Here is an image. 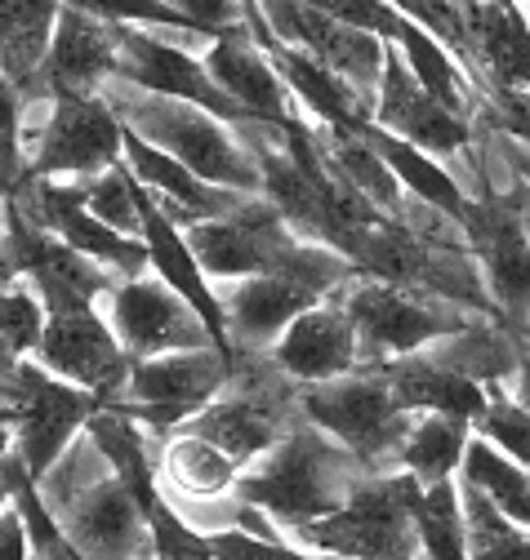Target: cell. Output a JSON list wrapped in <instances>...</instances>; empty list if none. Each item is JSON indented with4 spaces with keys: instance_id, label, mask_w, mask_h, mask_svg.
<instances>
[{
    "instance_id": "6da1fadb",
    "label": "cell",
    "mask_w": 530,
    "mask_h": 560,
    "mask_svg": "<svg viewBox=\"0 0 530 560\" xmlns=\"http://www.w3.org/2000/svg\"><path fill=\"white\" fill-rule=\"evenodd\" d=\"M370 476L375 471H366L344 445H335L330 436H321L316 428H308L299 418L273 454H263L258 463H250L237 476L232 494L241 503L258 508L286 534V529L325 521L339 508H348L353 494Z\"/></svg>"
},
{
    "instance_id": "7a4b0ae2",
    "label": "cell",
    "mask_w": 530,
    "mask_h": 560,
    "mask_svg": "<svg viewBox=\"0 0 530 560\" xmlns=\"http://www.w3.org/2000/svg\"><path fill=\"white\" fill-rule=\"evenodd\" d=\"M36 489L81 560H148V516L90 436L62 454Z\"/></svg>"
},
{
    "instance_id": "3957f363",
    "label": "cell",
    "mask_w": 530,
    "mask_h": 560,
    "mask_svg": "<svg viewBox=\"0 0 530 560\" xmlns=\"http://www.w3.org/2000/svg\"><path fill=\"white\" fill-rule=\"evenodd\" d=\"M103 98L116 112L120 129L143 138L148 148L165 152L170 161H178L201 183H210L219 191H232V196H258L263 191V178H258V165H254L250 148L241 143V133L232 125H223L219 116L192 107V103H170V98L139 94V90H129L120 81H107Z\"/></svg>"
},
{
    "instance_id": "277c9868",
    "label": "cell",
    "mask_w": 530,
    "mask_h": 560,
    "mask_svg": "<svg viewBox=\"0 0 530 560\" xmlns=\"http://www.w3.org/2000/svg\"><path fill=\"white\" fill-rule=\"evenodd\" d=\"M330 303H339L357 329V370H383L392 361L415 357L424 347L446 342L486 320L469 307L441 303L419 290L379 285V280H366V276H353Z\"/></svg>"
},
{
    "instance_id": "5b68a950",
    "label": "cell",
    "mask_w": 530,
    "mask_h": 560,
    "mask_svg": "<svg viewBox=\"0 0 530 560\" xmlns=\"http://www.w3.org/2000/svg\"><path fill=\"white\" fill-rule=\"evenodd\" d=\"M424 485L406 471L370 476L348 508L335 516L286 529L281 538L303 556H339V560H415V503Z\"/></svg>"
},
{
    "instance_id": "8992f818",
    "label": "cell",
    "mask_w": 530,
    "mask_h": 560,
    "mask_svg": "<svg viewBox=\"0 0 530 560\" xmlns=\"http://www.w3.org/2000/svg\"><path fill=\"white\" fill-rule=\"evenodd\" d=\"M299 413H303L308 428H316L321 436L344 445L375 476L396 471L402 445L419 418L392 396V387L379 378V370H357V374L335 378V383L303 387Z\"/></svg>"
},
{
    "instance_id": "52a82bcc",
    "label": "cell",
    "mask_w": 530,
    "mask_h": 560,
    "mask_svg": "<svg viewBox=\"0 0 530 560\" xmlns=\"http://www.w3.org/2000/svg\"><path fill=\"white\" fill-rule=\"evenodd\" d=\"M120 120L103 94L94 98H23V156L32 178L85 183L120 165Z\"/></svg>"
},
{
    "instance_id": "ba28073f",
    "label": "cell",
    "mask_w": 530,
    "mask_h": 560,
    "mask_svg": "<svg viewBox=\"0 0 530 560\" xmlns=\"http://www.w3.org/2000/svg\"><path fill=\"white\" fill-rule=\"evenodd\" d=\"M232 378V357L223 347H196V352H170L157 361L129 365L120 396L112 400L139 428L170 436L192 413H201L210 400L223 396Z\"/></svg>"
},
{
    "instance_id": "9c48e42d",
    "label": "cell",
    "mask_w": 530,
    "mask_h": 560,
    "mask_svg": "<svg viewBox=\"0 0 530 560\" xmlns=\"http://www.w3.org/2000/svg\"><path fill=\"white\" fill-rule=\"evenodd\" d=\"M99 312H103L112 338L120 342V352L129 357V365L157 361V357H170V352H196V347H223L206 329V320L196 316L174 290H165L157 276L120 280V285L99 303Z\"/></svg>"
},
{
    "instance_id": "30bf717a",
    "label": "cell",
    "mask_w": 530,
    "mask_h": 560,
    "mask_svg": "<svg viewBox=\"0 0 530 560\" xmlns=\"http://www.w3.org/2000/svg\"><path fill=\"white\" fill-rule=\"evenodd\" d=\"M459 228L482 271V290L491 299L495 320L521 347H530V241L517 214L491 196V200H473Z\"/></svg>"
},
{
    "instance_id": "8fae6325",
    "label": "cell",
    "mask_w": 530,
    "mask_h": 560,
    "mask_svg": "<svg viewBox=\"0 0 530 560\" xmlns=\"http://www.w3.org/2000/svg\"><path fill=\"white\" fill-rule=\"evenodd\" d=\"M258 14H263V23H268L273 40L290 45V49H303L312 62H321L330 77L344 81L375 112V94H379V81H383V58H388L383 40L335 23L321 5L277 0V5H258Z\"/></svg>"
},
{
    "instance_id": "7c38bea8",
    "label": "cell",
    "mask_w": 530,
    "mask_h": 560,
    "mask_svg": "<svg viewBox=\"0 0 530 560\" xmlns=\"http://www.w3.org/2000/svg\"><path fill=\"white\" fill-rule=\"evenodd\" d=\"M187 249L201 267V276L210 285H228V280H250V276H273L281 254L299 241L277 209L250 196L237 214L215 219V223H196L183 232Z\"/></svg>"
},
{
    "instance_id": "4fadbf2b",
    "label": "cell",
    "mask_w": 530,
    "mask_h": 560,
    "mask_svg": "<svg viewBox=\"0 0 530 560\" xmlns=\"http://www.w3.org/2000/svg\"><path fill=\"white\" fill-rule=\"evenodd\" d=\"M32 361L49 378L90 392L99 405H112L129 378V357L120 352V342L112 338L99 307L45 316V334L36 342Z\"/></svg>"
},
{
    "instance_id": "5bb4252c",
    "label": "cell",
    "mask_w": 530,
    "mask_h": 560,
    "mask_svg": "<svg viewBox=\"0 0 530 560\" xmlns=\"http://www.w3.org/2000/svg\"><path fill=\"white\" fill-rule=\"evenodd\" d=\"M370 125L383 129L388 138H402V143H411L415 152L441 161L450 174L473 152V125L450 116L446 107H437L415 85V77L406 72L402 54H396L392 45H388V58H383V81H379V94H375Z\"/></svg>"
},
{
    "instance_id": "9a60e30c",
    "label": "cell",
    "mask_w": 530,
    "mask_h": 560,
    "mask_svg": "<svg viewBox=\"0 0 530 560\" xmlns=\"http://www.w3.org/2000/svg\"><path fill=\"white\" fill-rule=\"evenodd\" d=\"M99 400L81 387H68V383H58L49 378L36 361L27 370V387H23V400H19V418H14V454L23 458V467L41 480L62 454H68L85 428H90V418H94Z\"/></svg>"
},
{
    "instance_id": "2e32d148",
    "label": "cell",
    "mask_w": 530,
    "mask_h": 560,
    "mask_svg": "<svg viewBox=\"0 0 530 560\" xmlns=\"http://www.w3.org/2000/svg\"><path fill=\"white\" fill-rule=\"evenodd\" d=\"M116 77V32L90 5H58V23L32 94L45 98H94ZM27 98V94H23Z\"/></svg>"
},
{
    "instance_id": "e0dca14e",
    "label": "cell",
    "mask_w": 530,
    "mask_h": 560,
    "mask_svg": "<svg viewBox=\"0 0 530 560\" xmlns=\"http://www.w3.org/2000/svg\"><path fill=\"white\" fill-rule=\"evenodd\" d=\"M201 67L206 77L215 81V90L254 125H273V129H286L290 120H299L303 112L295 107L286 81L277 77V67L268 62L250 36H245V23L215 36L201 54Z\"/></svg>"
},
{
    "instance_id": "ac0fdd59",
    "label": "cell",
    "mask_w": 530,
    "mask_h": 560,
    "mask_svg": "<svg viewBox=\"0 0 530 560\" xmlns=\"http://www.w3.org/2000/svg\"><path fill=\"white\" fill-rule=\"evenodd\" d=\"M120 165L129 170V178H135L152 205L161 209V214L174 223V228H196V223H215V219H228L237 214V209L250 200V196H232V191H219L210 183H201L196 174H187L178 161H170L165 152L148 148L143 138H135L125 129L120 138Z\"/></svg>"
},
{
    "instance_id": "d6986e66",
    "label": "cell",
    "mask_w": 530,
    "mask_h": 560,
    "mask_svg": "<svg viewBox=\"0 0 530 560\" xmlns=\"http://www.w3.org/2000/svg\"><path fill=\"white\" fill-rule=\"evenodd\" d=\"M215 303L223 316L228 352H245V357H268L277 347V338L308 307H316L308 294H299L295 285H286L277 276H250V280L215 285Z\"/></svg>"
},
{
    "instance_id": "ffe728a7",
    "label": "cell",
    "mask_w": 530,
    "mask_h": 560,
    "mask_svg": "<svg viewBox=\"0 0 530 560\" xmlns=\"http://www.w3.org/2000/svg\"><path fill=\"white\" fill-rule=\"evenodd\" d=\"M268 361L299 387L348 378L357 374V329L339 303H316L277 338Z\"/></svg>"
},
{
    "instance_id": "44dd1931",
    "label": "cell",
    "mask_w": 530,
    "mask_h": 560,
    "mask_svg": "<svg viewBox=\"0 0 530 560\" xmlns=\"http://www.w3.org/2000/svg\"><path fill=\"white\" fill-rule=\"evenodd\" d=\"M379 378L392 387V396L402 400L411 413H446L459 418V423H477V413L486 409V387L463 378L441 352L437 342L424 347L415 357H402L379 370Z\"/></svg>"
},
{
    "instance_id": "7402d4cb",
    "label": "cell",
    "mask_w": 530,
    "mask_h": 560,
    "mask_svg": "<svg viewBox=\"0 0 530 560\" xmlns=\"http://www.w3.org/2000/svg\"><path fill=\"white\" fill-rule=\"evenodd\" d=\"M139 241H143V249H148V276H157L165 290H174L196 316L206 320V329L223 342V316H219V303H215V285L201 276V267H196L183 228H174V223L161 214L143 187H139ZM223 347H228V342H223Z\"/></svg>"
},
{
    "instance_id": "603a6c76",
    "label": "cell",
    "mask_w": 530,
    "mask_h": 560,
    "mask_svg": "<svg viewBox=\"0 0 530 560\" xmlns=\"http://www.w3.org/2000/svg\"><path fill=\"white\" fill-rule=\"evenodd\" d=\"M241 467L219 454L215 445L170 432L161 445V463H157V485L165 499H187V503H219L237 489Z\"/></svg>"
},
{
    "instance_id": "cb8c5ba5",
    "label": "cell",
    "mask_w": 530,
    "mask_h": 560,
    "mask_svg": "<svg viewBox=\"0 0 530 560\" xmlns=\"http://www.w3.org/2000/svg\"><path fill=\"white\" fill-rule=\"evenodd\" d=\"M392 49L402 54L406 72L415 77V85H419L437 107H446L450 116L469 120V125L477 120V112H482L477 85L463 77V67H459L433 36H424L411 19H402V23H396V36H392Z\"/></svg>"
},
{
    "instance_id": "d4e9b609",
    "label": "cell",
    "mask_w": 530,
    "mask_h": 560,
    "mask_svg": "<svg viewBox=\"0 0 530 560\" xmlns=\"http://www.w3.org/2000/svg\"><path fill=\"white\" fill-rule=\"evenodd\" d=\"M58 23V5L49 0H0V81L19 94H32L41 62Z\"/></svg>"
},
{
    "instance_id": "484cf974",
    "label": "cell",
    "mask_w": 530,
    "mask_h": 560,
    "mask_svg": "<svg viewBox=\"0 0 530 560\" xmlns=\"http://www.w3.org/2000/svg\"><path fill=\"white\" fill-rule=\"evenodd\" d=\"M469 441H473V428L469 423L446 418V413H419L411 436H406V445H402V458H396V471L415 476L424 489L446 485V480L459 476Z\"/></svg>"
},
{
    "instance_id": "4316f807",
    "label": "cell",
    "mask_w": 530,
    "mask_h": 560,
    "mask_svg": "<svg viewBox=\"0 0 530 560\" xmlns=\"http://www.w3.org/2000/svg\"><path fill=\"white\" fill-rule=\"evenodd\" d=\"M459 485L477 489V494L504 516L512 521L517 529H530V471L512 458H504L495 445L486 441H469V450H463V467L454 476Z\"/></svg>"
},
{
    "instance_id": "83f0119b",
    "label": "cell",
    "mask_w": 530,
    "mask_h": 560,
    "mask_svg": "<svg viewBox=\"0 0 530 560\" xmlns=\"http://www.w3.org/2000/svg\"><path fill=\"white\" fill-rule=\"evenodd\" d=\"M459 512H463V547H469V560H530V529H517L512 521H504L477 489L459 485Z\"/></svg>"
},
{
    "instance_id": "f1b7e54d",
    "label": "cell",
    "mask_w": 530,
    "mask_h": 560,
    "mask_svg": "<svg viewBox=\"0 0 530 560\" xmlns=\"http://www.w3.org/2000/svg\"><path fill=\"white\" fill-rule=\"evenodd\" d=\"M415 538L428 560H469L463 547V512H459V485H433L415 503Z\"/></svg>"
},
{
    "instance_id": "f546056e",
    "label": "cell",
    "mask_w": 530,
    "mask_h": 560,
    "mask_svg": "<svg viewBox=\"0 0 530 560\" xmlns=\"http://www.w3.org/2000/svg\"><path fill=\"white\" fill-rule=\"evenodd\" d=\"M85 214L112 228L116 236L139 241V183L129 178L125 165H112L94 178H85Z\"/></svg>"
},
{
    "instance_id": "4dcf8cb0",
    "label": "cell",
    "mask_w": 530,
    "mask_h": 560,
    "mask_svg": "<svg viewBox=\"0 0 530 560\" xmlns=\"http://www.w3.org/2000/svg\"><path fill=\"white\" fill-rule=\"evenodd\" d=\"M473 436L495 445L504 458L521 463L530 471V413L508 396V387H491L486 392V409L477 413Z\"/></svg>"
},
{
    "instance_id": "1f68e13d",
    "label": "cell",
    "mask_w": 530,
    "mask_h": 560,
    "mask_svg": "<svg viewBox=\"0 0 530 560\" xmlns=\"http://www.w3.org/2000/svg\"><path fill=\"white\" fill-rule=\"evenodd\" d=\"M41 334H45V307L23 280H14V285L0 290V342L19 361H32Z\"/></svg>"
},
{
    "instance_id": "d6a6232c",
    "label": "cell",
    "mask_w": 530,
    "mask_h": 560,
    "mask_svg": "<svg viewBox=\"0 0 530 560\" xmlns=\"http://www.w3.org/2000/svg\"><path fill=\"white\" fill-rule=\"evenodd\" d=\"M148 560H215V556L201 534L187 529L165 499H157L148 508Z\"/></svg>"
},
{
    "instance_id": "836d02e7",
    "label": "cell",
    "mask_w": 530,
    "mask_h": 560,
    "mask_svg": "<svg viewBox=\"0 0 530 560\" xmlns=\"http://www.w3.org/2000/svg\"><path fill=\"white\" fill-rule=\"evenodd\" d=\"M23 178H27V156H23V94L10 81H0V183H5L10 196H14Z\"/></svg>"
},
{
    "instance_id": "e575fe53",
    "label": "cell",
    "mask_w": 530,
    "mask_h": 560,
    "mask_svg": "<svg viewBox=\"0 0 530 560\" xmlns=\"http://www.w3.org/2000/svg\"><path fill=\"white\" fill-rule=\"evenodd\" d=\"M335 23H344V27H353V32H366V36H375V40H383V45H392V36H396V23H402V14H396V5H375V0H325L321 5Z\"/></svg>"
},
{
    "instance_id": "d590c367",
    "label": "cell",
    "mask_w": 530,
    "mask_h": 560,
    "mask_svg": "<svg viewBox=\"0 0 530 560\" xmlns=\"http://www.w3.org/2000/svg\"><path fill=\"white\" fill-rule=\"evenodd\" d=\"M206 547H210L215 560H308L290 542H263V538H250V534H237V529L206 534Z\"/></svg>"
},
{
    "instance_id": "8d00e7d4",
    "label": "cell",
    "mask_w": 530,
    "mask_h": 560,
    "mask_svg": "<svg viewBox=\"0 0 530 560\" xmlns=\"http://www.w3.org/2000/svg\"><path fill=\"white\" fill-rule=\"evenodd\" d=\"M495 200H504L512 214H517V223H521V232H526V241H530V161L521 165V178L504 191V196H495Z\"/></svg>"
},
{
    "instance_id": "74e56055",
    "label": "cell",
    "mask_w": 530,
    "mask_h": 560,
    "mask_svg": "<svg viewBox=\"0 0 530 560\" xmlns=\"http://www.w3.org/2000/svg\"><path fill=\"white\" fill-rule=\"evenodd\" d=\"M14 262H10V254H5V241H0V290H5V285H14Z\"/></svg>"
},
{
    "instance_id": "f35d334b",
    "label": "cell",
    "mask_w": 530,
    "mask_h": 560,
    "mask_svg": "<svg viewBox=\"0 0 530 560\" xmlns=\"http://www.w3.org/2000/svg\"><path fill=\"white\" fill-rule=\"evenodd\" d=\"M14 418H19L14 409H5V405H0V432H14Z\"/></svg>"
},
{
    "instance_id": "ab89813d",
    "label": "cell",
    "mask_w": 530,
    "mask_h": 560,
    "mask_svg": "<svg viewBox=\"0 0 530 560\" xmlns=\"http://www.w3.org/2000/svg\"><path fill=\"white\" fill-rule=\"evenodd\" d=\"M5 512H10V485L0 480V516H5Z\"/></svg>"
},
{
    "instance_id": "60d3db41",
    "label": "cell",
    "mask_w": 530,
    "mask_h": 560,
    "mask_svg": "<svg viewBox=\"0 0 530 560\" xmlns=\"http://www.w3.org/2000/svg\"><path fill=\"white\" fill-rule=\"evenodd\" d=\"M10 445H14V436H10V432H0V454H5Z\"/></svg>"
},
{
    "instance_id": "b9f144b4",
    "label": "cell",
    "mask_w": 530,
    "mask_h": 560,
    "mask_svg": "<svg viewBox=\"0 0 530 560\" xmlns=\"http://www.w3.org/2000/svg\"><path fill=\"white\" fill-rule=\"evenodd\" d=\"M5 200H10V187H5V183H0V209H5Z\"/></svg>"
},
{
    "instance_id": "7bdbcfd3",
    "label": "cell",
    "mask_w": 530,
    "mask_h": 560,
    "mask_svg": "<svg viewBox=\"0 0 530 560\" xmlns=\"http://www.w3.org/2000/svg\"><path fill=\"white\" fill-rule=\"evenodd\" d=\"M312 560H339V556H312Z\"/></svg>"
}]
</instances>
